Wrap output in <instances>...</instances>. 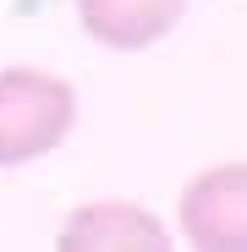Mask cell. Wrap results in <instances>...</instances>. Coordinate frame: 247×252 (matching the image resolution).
Masks as SVG:
<instances>
[{
    "instance_id": "6da1fadb",
    "label": "cell",
    "mask_w": 247,
    "mask_h": 252,
    "mask_svg": "<svg viewBox=\"0 0 247 252\" xmlns=\"http://www.w3.org/2000/svg\"><path fill=\"white\" fill-rule=\"evenodd\" d=\"M71 126H77V94L66 77L38 66L0 71V170L61 148Z\"/></svg>"
},
{
    "instance_id": "277c9868",
    "label": "cell",
    "mask_w": 247,
    "mask_h": 252,
    "mask_svg": "<svg viewBox=\"0 0 247 252\" xmlns=\"http://www.w3.org/2000/svg\"><path fill=\"white\" fill-rule=\"evenodd\" d=\"M82 33L105 50H154L187 11V0H71Z\"/></svg>"
},
{
    "instance_id": "7a4b0ae2",
    "label": "cell",
    "mask_w": 247,
    "mask_h": 252,
    "mask_svg": "<svg viewBox=\"0 0 247 252\" xmlns=\"http://www.w3.org/2000/svg\"><path fill=\"white\" fill-rule=\"evenodd\" d=\"M176 225L187 247L247 252V159L198 170L176 197Z\"/></svg>"
},
{
    "instance_id": "3957f363",
    "label": "cell",
    "mask_w": 247,
    "mask_h": 252,
    "mask_svg": "<svg viewBox=\"0 0 247 252\" xmlns=\"http://www.w3.org/2000/svg\"><path fill=\"white\" fill-rule=\"evenodd\" d=\"M55 247L61 252H105V247H121V252H138V247L143 252H165L171 236H165V225L148 214V208L110 197V203H82L77 214L61 225Z\"/></svg>"
}]
</instances>
